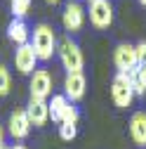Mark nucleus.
Listing matches in <instances>:
<instances>
[{"label": "nucleus", "mask_w": 146, "mask_h": 149, "mask_svg": "<svg viewBox=\"0 0 146 149\" xmlns=\"http://www.w3.org/2000/svg\"><path fill=\"white\" fill-rule=\"evenodd\" d=\"M33 50L38 54L40 62H47L52 59V54L57 52V36H54L52 26L50 24H38L33 29Z\"/></svg>", "instance_id": "f257e3e1"}, {"label": "nucleus", "mask_w": 146, "mask_h": 149, "mask_svg": "<svg viewBox=\"0 0 146 149\" xmlns=\"http://www.w3.org/2000/svg\"><path fill=\"white\" fill-rule=\"evenodd\" d=\"M111 100L118 109H127L134 100V88H132V76L118 71L116 78L111 81Z\"/></svg>", "instance_id": "f03ea898"}, {"label": "nucleus", "mask_w": 146, "mask_h": 149, "mask_svg": "<svg viewBox=\"0 0 146 149\" xmlns=\"http://www.w3.org/2000/svg\"><path fill=\"white\" fill-rule=\"evenodd\" d=\"M57 52H59V59H61V66L66 69V73H80L83 71V52L78 47V43H73L71 38H64L59 45H57Z\"/></svg>", "instance_id": "7ed1b4c3"}, {"label": "nucleus", "mask_w": 146, "mask_h": 149, "mask_svg": "<svg viewBox=\"0 0 146 149\" xmlns=\"http://www.w3.org/2000/svg\"><path fill=\"white\" fill-rule=\"evenodd\" d=\"M90 24L94 29L104 31L113 24V5L111 0H94V3H90Z\"/></svg>", "instance_id": "20e7f679"}, {"label": "nucleus", "mask_w": 146, "mask_h": 149, "mask_svg": "<svg viewBox=\"0 0 146 149\" xmlns=\"http://www.w3.org/2000/svg\"><path fill=\"white\" fill-rule=\"evenodd\" d=\"M28 90H31V100L47 102V97L52 95V76H50V71L47 69H35L31 73Z\"/></svg>", "instance_id": "39448f33"}, {"label": "nucleus", "mask_w": 146, "mask_h": 149, "mask_svg": "<svg viewBox=\"0 0 146 149\" xmlns=\"http://www.w3.org/2000/svg\"><path fill=\"white\" fill-rule=\"evenodd\" d=\"M113 64H116V69L123 71V73H132V71L139 66L134 45H130V43H120V45L113 50Z\"/></svg>", "instance_id": "423d86ee"}, {"label": "nucleus", "mask_w": 146, "mask_h": 149, "mask_svg": "<svg viewBox=\"0 0 146 149\" xmlns=\"http://www.w3.org/2000/svg\"><path fill=\"white\" fill-rule=\"evenodd\" d=\"M61 24H64V29L68 33H78L83 29V24H85V10H83V5L80 3H73V0L66 3L64 12H61Z\"/></svg>", "instance_id": "0eeeda50"}, {"label": "nucleus", "mask_w": 146, "mask_h": 149, "mask_svg": "<svg viewBox=\"0 0 146 149\" xmlns=\"http://www.w3.org/2000/svg\"><path fill=\"white\" fill-rule=\"evenodd\" d=\"M38 62L40 59H38V54H35V50H33L31 43L19 45L14 50V66H17L19 73H33L35 66H38Z\"/></svg>", "instance_id": "6e6552de"}, {"label": "nucleus", "mask_w": 146, "mask_h": 149, "mask_svg": "<svg viewBox=\"0 0 146 149\" xmlns=\"http://www.w3.org/2000/svg\"><path fill=\"white\" fill-rule=\"evenodd\" d=\"M7 130L14 140H24L28 137L31 133V121H28V114L26 109H14L10 114V121H7Z\"/></svg>", "instance_id": "1a4fd4ad"}, {"label": "nucleus", "mask_w": 146, "mask_h": 149, "mask_svg": "<svg viewBox=\"0 0 146 149\" xmlns=\"http://www.w3.org/2000/svg\"><path fill=\"white\" fill-rule=\"evenodd\" d=\"M85 76H83V71L80 73H66V78H64V95L68 102H78L85 97Z\"/></svg>", "instance_id": "9d476101"}, {"label": "nucleus", "mask_w": 146, "mask_h": 149, "mask_svg": "<svg viewBox=\"0 0 146 149\" xmlns=\"http://www.w3.org/2000/svg\"><path fill=\"white\" fill-rule=\"evenodd\" d=\"M26 114H28V121H31L33 128H43V125H47V121H50V107H47V102H43V100H28Z\"/></svg>", "instance_id": "9b49d317"}, {"label": "nucleus", "mask_w": 146, "mask_h": 149, "mask_svg": "<svg viewBox=\"0 0 146 149\" xmlns=\"http://www.w3.org/2000/svg\"><path fill=\"white\" fill-rule=\"evenodd\" d=\"M130 137L137 147H146V111H134L130 118Z\"/></svg>", "instance_id": "f8f14e48"}, {"label": "nucleus", "mask_w": 146, "mask_h": 149, "mask_svg": "<svg viewBox=\"0 0 146 149\" xmlns=\"http://www.w3.org/2000/svg\"><path fill=\"white\" fill-rule=\"evenodd\" d=\"M7 38L19 47V45H26L28 43V26L24 19H12L10 26H7Z\"/></svg>", "instance_id": "ddd939ff"}, {"label": "nucleus", "mask_w": 146, "mask_h": 149, "mask_svg": "<svg viewBox=\"0 0 146 149\" xmlns=\"http://www.w3.org/2000/svg\"><path fill=\"white\" fill-rule=\"evenodd\" d=\"M47 107H50V118L57 121V123H61L64 111L68 107V100H66V95H52V100L47 102Z\"/></svg>", "instance_id": "4468645a"}, {"label": "nucleus", "mask_w": 146, "mask_h": 149, "mask_svg": "<svg viewBox=\"0 0 146 149\" xmlns=\"http://www.w3.org/2000/svg\"><path fill=\"white\" fill-rule=\"evenodd\" d=\"M132 88H134V95H144L146 92V64H139L132 73Z\"/></svg>", "instance_id": "2eb2a0df"}, {"label": "nucleus", "mask_w": 146, "mask_h": 149, "mask_svg": "<svg viewBox=\"0 0 146 149\" xmlns=\"http://www.w3.org/2000/svg\"><path fill=\"white\" fill-rule=\"evenodd\" d=\"M33 0H12V14L14 19H24L28 14V7H31Z\"/></svg>", "instance_id": "dca6fc26"}, {"label": "nucleus", "mask_w": 146, "mask_h": 149, "mask_svg": "<svg viewBox=\"0 0 146 149\" xmlns=\"http://www.w3.org/2000/svg\"><path fill=\"white\" fill-rule=\"evenodd\" d=\"M10 88H12V78H10V71L5 64H0V97L10 95Z\"/></svg>", "instance_id": "f3484780"}, {"label": "nucleus", "mask_w": 146, "mask_h": 149, "mask_svg": "<svg viewBox=\"0 0 146 149\" xmlns=\"http://www.w3.org/2000/svg\"><path fill=\"white\" fill-rule=\"evenodd\" d=\"M78 135V128L73 125V123H59V137L64 142H71V140H76Z\"/></svg>", "instance_id": "a211bd4d"}, {"label": "nucleus", "mask_w": 146, "mask_h": 149, "mask_svg": "<svg viewBox=\"0 0 146 149\" xmlns=\"http://www.w3.org/2000/svg\"><path fill=\"white\" fill-rule=\"evenodd\" d=\"M61 123H73V125L78 123V109L73 107L71 102H68V107H66V111H64V118H61Z\"/></svg>", "instance_id": "6ab92c4d"}, {"label": "nucleus", "mask_w": 146, "mask_h": 149, "mask_svg": "<svg viewBox=\"0 0 146 149\" xmlns=\"http://www.w3.org/2000/svg\"><path fill=\"white\" fill-rule=\"evenodd\" d=\"M134 50H137V62L146 64V40H141L139 45H134Z\"/></svg>", "instance_id": "aec40b11"}, {"label": "nucleus", "mask_w": 146, "mask_h": 149, "mask_svg": "<svg viewBox=\"0 0 146 149\" xmlns=\"http://www.w3.org/2000/svg\"><path fill=\"white\" fill-rule=\"evenodd\" d=\"M5 144V130H3V125H0V147Z\"/></svg>", "instance_id": "412c9836"}, {"label": "nucleus", "mask_w": 146, "mask_h": 149, "mask_svg": "<svg viewBox=\"0 0 146 149\" xmlns=\"http://www.w3.org/2000/svg\"><path fill=\"white\" fill-rule=\"evenodd\" d=\"M12 149H26V147H24V144H14Z\"/></svg>", "instance_id": "4be33fe9"}, {"label": "nucleus", "mask_w": 146, "mask_h": 149, "mask_svg": "<svg viewBox=\"0 0 146 149\" xmlns=\"http://www.w3.org/2000/svg\"><path fill=\"white\" fill-rule=\"evenodd\" d=\"M47 3H52V5H54V3H59V0H47Z\"/></svg>", "instance_id": "5701e85b"}, {"label": "nucleus", "mask_w": 146, "mask_h": 149, "mask_svg": "<svg viewBox=\"0 0 146 149\" xmlns=\"http://www.w3.org/2000/svg\"><path fill=\"white\" fill-rule=\"evenodd\" d=\"M139 3H141V5H144V7H146V0H139Z\"/></svg>", "instance_id": "b1692460"}, {"label": "nucleus", "mask_w": 146, "mask_h": 149, "mask_svg": "<svg viewBox=\"0 0 146 149\" xmlns=\"http://www.w3.org/2000/svg\"><path fill=\"white\" fill-rule=\"evenodd\" d=\"M87 3H94V0H87Z\"/></svg>", "instance_id": "393cba45"}, {"label": "nucleus", "mask_w": 146, "mask_h": 149, "mask_svg": "<svg viewBox=\"0 0 146 149\" xmlns=\"http://www.w3.org/2000/svg\"><path fill=\"white\" fill-rule=\"evenodd\" d=\"M0 149H7V147H0Z\"/></svg>", "instance_id": "a878e982"}]
</instances>
